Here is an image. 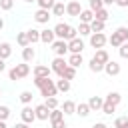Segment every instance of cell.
I'll return each mask as SVG.
<instances>
[{
  "instance_id": "obj_36",
  "label": "cell",
  "mask_w": 128,
  "mask_h": 128,
  "mask_svg": "<svg viewBox=\"0 0 128 128\" xmlns=\"http://www.w3.org/2000/svg\"><path fill=\"white\" fill-rule=\"evenodd\" d=\"M18 98H20L22 104H30V102H32V92H30V90H24V92H20Z\"/></svg>"
},
{
  "instance_id": "obj_6",
  "label": "cell",
  "mask_w": 128,
  "mask_h": 128,
  "mask_svg": "<svg viewBox=\"0 0 128 128\" xmlns=\"http://www.w3.org/2000/svg\"><path fill=\"white\" fill-rule=\"evenodd\" d=\"M66 66H68V60H64V56H56L54 60H52V72L54 74H58V76H62V72L66 70Z\"/></svg>"
},
{
  "instance_id": "obj_30",
  "label": "cell",
  "mask_w": 128,
  "mask_h": 128,
  "mask_svg": "<svg viewBox=\"0 0 128 128\" xmlns=\"http://www.w3.org/2000/svg\"><path fill=\"white\" fill-rule=\"evenodd\" d=\"M56 88H58V92H68L70 90V80H66V78L56 80Z\"/></svg>"
},
{
  "instance_id": "obj_45",
  "label": "cell",
  "mask_w": 128,
  "mask_h": 128,
  "mask_svg": "<svg viewBox=\"0 0 128 128\" xmlns=\"http://www.w3.org/2000/svg\"><path fill=\"white\" fill-rule=\"evenodd\" d=\"M52 128H66V122L64 120H56V122H50Z\"/></svg>"
},
{
  "instance_id": "obj_4",
  "label": "cell",
  "mask_w": 128,
  "mask_h": 128,
  "mask_svg": "<svg viewBox=\"0 0 128 128\" xmlns=\"http://www.w3.org/2000/svg\"><path fill=\"white\" fill-rule=\"evenodd\" d=\"M40 90V96H44V98H48V96H56L58 94V88H56V82L54 80H46L44 84H42V88H38Z\"/></svg>"
},
{
  "instance_id": "obj_21",
  "label": "cell",
  "mask_w": 128,
  "mask_h": 128,
  "mask_svg": "<svg viewBox=\"0 0 128 128\" xmlns=\"http://www.w3.org/2000/svg\"><path fill=\"white\" fill-rule=\"evenodd\" d=\"M92 110H90V106H88V102H80V104H76V114L78 116H82V118H86L88 114H90Z\"/></svg>"
},
{
  "instance_id": "obj_49",
  "label": "cell",
  "mask_w": 128,
  "mask_h": 128,
  "mask_svg": "<svg viewBox=\"0 0 128 128\" xmlns=\"http://www.w3.org/2000/svg\"><path fill=\"white\" fill-rule=\"evenodd\" d=\"M14 128H30V124H26V122H18Z\"/></svg>"
},
{
  "instance_id": "obj_27",
  "label": "cell",
  "mask_w": 128,
  "mask_h": 128,
  "mask_svg": "<svg viewBox=\"0 0 128 128\" xmlns=\"http://www.w3.org/2000/svg\"><path fill=\"white\" fill-rule=\"evenodd\" d=\"M82 62H84L82 54H70V56H68V64H70V66H74V68H78Z\"/></svg>"
},
{
  "instance_id": "obj_38",
  "label": "cell",
  "mask_w": 128,
  "mask_h": 128,
  "mask_svg": "<svg viewBox=\"0 0 128 128\" xmlns=\"http://www.w3.org/2000/svg\"><path fill=\"white\" fill-rule=\"evenodd\" d=\"M36 4H38V8H44V10H52V6H54L56 2H52V0H36Z\"/></svg>"
},
{
  "instance_id": "obj_18",
  "label": "cell",
  "mask_w": 128,
  "mask_h": 128,
  "mask_svg": "<svg viewBox=\"0 0 128 128\" xmlns=\"http://www.w3.org/2000/svg\"><path fill=\"white\" fill-rule=\"evenodd\" d=\"M108 42L112 44V48H120V46L124 44V40H122V36H120V34L116 32V30H114V32H112V34L108 36Z\"/></svg>"
},
{
  "instance_id": "obj_9",
  "label": "cell",
  "mask_w": 128,
  "mask_h": 128,
  "mask_svg": "<svg viewBox=\"0 0 128 128\" xmlns=\"http://www.w3.org/2000/svg\"><path fill=\"white\" fill-rule=\"evenodd\" d=\"M82 10H84V8L80 6V0H70V2L66 4V14H68V16H76V18H78Z\"/></svg>"
},
{
  "instance_id": "obj_3",
  "label": "cell",
  "mask_w": 128,
  "mask_h": 128,
  "mask_svg": "<svg viewBox=\"0 0 128 128\" xmlns=\"http://www.w3.org/2000/svg\"><path fill=\"white\" fill-rule=\"evenodd\" d=\"M106 42H108V36H106L104 32H92V34H90V46H92V48L100 50V48L106 46Z\"/></svg>"
},
{
  "instance_id": "obj_24",
  "label": "cell",
  "mask_w": 128,
  "mask_h": 128,
  "mask_svg": "<svg viewBox=\"0 0 128 128\" xmlns=\"http://www.w3.org/2000/svg\"><path fill=\"white\" fill-rule=\"evenodd\" d=\"M62 110H64V114H66V116H70V114H76V102H72V100H66V102L62 104Z\"/></svg>"
},
{
  "instance_id": "obj_50",
  "label": "cell",
  "mask_w": 128,
  "mask_h": 128,
  "mask_svg": "<svg viewBox=\"0 0 128 128\" xmlns=\"http://www.w3.org/2000/svg\"><path fill=\"white\" fill-rule=\"evenodd\" d=\"M104 2V6H110V4H116V0H102Z\"/></svg>"
},
{
  "instance_id": "obj_31",
  "label": "cell",
  "mask_w": 128,
  "mask_h": 128,
  "mask_svg": "<svg viewBox=\"0 0 128 128\" xmlns=\"http://www.w3.org/2000/svg\"><path fill=\"white\" fill-rule=\"evenodd\" d=\"M16 42H18L22 48H26V46L30 44V40H28V34H26V32H18V34H16Z\"/></svg>"
},
{
  "instance_id": "obj_7",
  "label": "cell",
  "mask_w": 128,
  "mask_h": 128,
  "mask_svg": "<svg viewBox=\"0 0 128 128\" xmlns=\"http://www.w3.org/2000/svg\"><path fill=\"white\" fill-rule=\"evenodd\" d=\"M20 118H22V122L32 124V122L36 120V112H34V108H32L30 104H24V108L20 110Z\"/></svg>"
},
{
  "instance_id": "obj_8",
  "label": "cell",
  "mask_w": 128,
  "mask_h": 128,
  "mask_svg": "<svg viewBox=\"0 0 128 128\" xmlns=\"http://www.w3.org/2000/svg\"><path fill=\"white\" fill-rule=\"evenodd\" d=\"M82 50H84V42H82V38H72V40H68V52L70 54H82Z\"/></svg>"
},
{
  "instance_id": "obj_28",
  "label": "cell",
  "mask_w": 128,
  "mask_h": 128,
  "mask_svg": "<svg viewBox=\"0 0 128 128\" xmlns=\"http://www.w3.org/2000/svg\"><path fill=\"white\" fill-rule=\"evenodd\" d=\"M88 68L92 70V72H104V64H100L98 60H94V58H90V62H88Z\"/></svg>"
},
{
  "instance_id": "obj_19",
  "label": "cell",
  "mask_w": 128,
  "mask_h": 128,
  "mask_svg": "<svg viewBox=\"0 0 128 128\" xmlns=\"http://www.w3.org/2000/svg\"><path fill=\"white\" fill-rule=\"evenodd\" d=\"M12 56V46H10V42H2L0 44V58L2 60H8Z\"/></svg>"
},
{
  "instance_id": "obj_34",
  "label": "cell",
  "mask_w": 128,
  "mask_h": 128,
  "mask_svg": "<svg viewBox=\"0 0 128 128\" xmlns=\"http://www.w3.org/2000/svg\"><path fill=\"white\" fill-rule=\"evenodd\" d=\"M78 34H80V36H90V34H92V28H90V24H86V22H80V26H78Z\"/></svg>"
},
{
  "instance_id": "obj_11",
  "label": "cell",
  "mask_w": 128,
  "mask_h": 128,
  "mask_svg": "<svg viewBox=\"0 0 128 128\" xmlns=\"http://www.w3.org/2000/svg\"><path fill=\"white\" fill-rule=\"evenodd\" d=\"M120 70H122V68H120V64H118V62H114V60H108V62L104 64V72H106L108 76H118V74H120Z\"/></svg>"
},
{
  "instance_id": "obj_2",
  "label": "cell",
  "mask_w": 128,
  "mask_h": 128,
  "mask_svg": "<svg viewBox=\"0 0 128 128\" xmlns=\"http://www.w3.org/2000/svg\"><path fill=\"white\" fill-rule=\"evenodd\" d=\"M28 74H30V64H28V62L16 64L14 68H10V70H8V78H10V80H14V82H16V80L26 78Z\"/></svg>"
},
{
  "instance_id": "obj_17",
  "label": "cell",
  "mask_w": 128,
  "mask_h": 128,
  "mask_svg": "<svg viewBox=\"0 0 128 128\" xmlns=\"http://www.w3.org/2000/svg\"><path fill=\"white\" fill-rule=\"evenodd\" d=\"M36 58V50L32 48V44H28L26 48H22V60L24 62H32Z\"/></svg>"
},
{
  "instance_id": "obj_32",
  "label": "cell",
  "mask_w": 128,
  "mask_h": 128,
  "mask_svg": "<svg viewBox=\"0 0 128 128\" xmlns=\"http://www.w3.org/2000/svg\"><path fill=\"white\" fill-rule=\"evenodd\" d=\"M94 18H96V20L106 22V20L110 18V14H108V10H106V8H100V10H96V12H94Z\"/></svg>"
},
{
  "instance_id": "obj_55",
  "label": "cell",
  "mask_w": 128,
  "mask_h": 128,
  "mask_svg": "<svg viewBox=\"0 0 128 128\" xmlns=\"http://www.w3.org/2000/svg\"><path fill=\"white\" fill-rule=\"evenodd\" d=\"M52 2H56V0H52Z\"/></svg>"
},
{
  "instance_id": "obj_14",
  "label": "cell",
  "mask_w": 128,
  "mask_h": 128,
  "mask_svg": "<svg viewBox=\"0 0 128 128\" xmlns=\"http://www.w3.org/2000/svg\"><path fill=\"white\" fill-rule=\"evenodd\" d=\"M56 40V34H54V28L50 30V28H46V30H40V42H44V44H52Z\"/></svg>"
},
{
  "instance_id": "obj_52",
  "label": "cell",
  "mask_w": 128,
  "mask_h": 128,
  "mask_svg": "<svg viewBox=\"0 0 128 128\" xmlns=\"http://www.w3.org/2000/svg\"><path fill=\"white\" fill-rule=\"evenodd\" d=\"M4 28V20H2V16H0V30Z\"/></svg>"
},
{
  "instance_id": "obj_48",
  "label": "cell",
  "mask_w": 128,
  "mask_h": 128,
  "mask_svg": "<svg viewBox=\"0 0 128 128\" xmlns=\"http://www.w3.org/2000/svg\"><path fill=\"white\" fill-rule=\"evenodd\" d=\"M4 70H6V60H2V58H0V74H2Z\"/></svg>"
},
{
  "instance_id": "obj_25",
  "label": "cell",
  "mask_w": 128,
  "mask_h": 128,
  "mask_svg": "<svg viewBox=\"0 0 128 128\" xmlns=\"http://www.w3.org/2000/svg\"><path fill=\"white\" fill-rule=\"evenodd\" d=\"M64 116H66V114H64L62 108H54V110H50V118H48V120H50V122H56V120H64Z\"/></svg>"
},
{
  "instance_id": "obj_51",
  "label": "cell",
  "mask_w": 128,
  "mask_h": 128,
  "mask_svg": "<svg viewBox=\"0 0 128 128\" xmlns=\"http://www.w3.org/2000/svg\"><path fill=\"white\" fill-rule=\"evenodd\" d=\"M0 128H8L6 126V120H0Z\"/></svg>"
},
{
  "instance_id": "obj_41",
  "label": "cell",
  "mask_w": 128,
  "mask_h": 128,
  "mask_svg": "<svg viewBox=\"0 0 128 128\" xmlns=\"http://www.w3.org/2000/svg\"><path fill=\"white\" fill-rule=\"evenodd\" d=\"M116 32L122 36V40H124V42H128V28H126V26H118V28H116Z\"/></svg>"
},
{
  "instance_id": "obj_10",
  "label": "cell",
  "mask_w": 128,
  "mask_h": 128,
  "mask_svg": "<svg viewBox=\"0 0 128 128\" xmlns=\"http://www.w3.org/2000/svg\"><path fill=\"white\" fill-rule=\"evenodd\" d=\"M52 18V14H50V10H44V8H38L36 12H34V22H38V24H48V20Z\"/></svg>"
},
{
  "instance_id": "obj_44",
  "label": "cell",
  "mask_w": 128,
  "mask_h": 128,
  "mask_svg": "<svg viewBox=\"0 0 128 128\" xmlns=\"http://www.w3.org/2000/svg\"><path fill=\"white\" fill-rule=\"evenodd\" d=\"M118 52H120V56H122L124 60H128V42H124V44L118 48Z\"/></svg>"
},
{
  "instance_id": "obj_43",
  "label": "cell",
  "mask_w": 128,
  "mask_h": 128,
  "mask_svg": "<svg viewBox=\"0 0 128 128\" xmlns=\"http://www.w3.org/2000/svg\"><path fill=\"white\" fill-rule=\"evenodd\" d=\"M10 118V108L8 106H0V120H8Z\"/></svg>"
},
{
  "instance_id": "obj_54",
  "label": "cell",
  "mask_w": 128,
  "mask_h": 128,
  "mask_svg": "<svg viewBox=\"0 0 128 128\" xmlns=\"http://www.w3.org/2000/svg\"><path fill=\"white\" fill-rule=\"evenodd\" d=\"M0 94H2V88H0Z\"/></svg>"
},
{
  "instance_id": "obj_16",
  "label": "cell",
  "mask_w": 128,
  "mask_h": 128,
  "mask_svg": "<svg viewBox=\"0 0 128 128\" xmlns=\"http://www.w3.org/2000/svg\"><path fill=\"white\" fill-rule=\"evenodd\" d=\"M68 28H70V24H66V22H58V24L54 26V34H56V38L64 40V38H66V32H68Z\"/></svg>"
},
{
  "instance_id": "obj_33",
  "label": "cell",
  "mask_w": 128,
  "mask_h": 128,
  "mask_svg": "<svg viewBox=\"0 0 128 128\" xmlns=\"http://www.w3.org/2000/svg\"><path fill=\"white\" fill-rule=\"evenodd\" d=\"M104 24H106V22H102V20H96V18H94V20L90 22V28H92V32H104Z\"/></svg>"
},
{
  "instance_id": "obj_40",
  "label": "cell",
  "mask_w": 128,
  "mask_h": 128,
  "mask_svg": "<svg viewBox=\"0 0 128 128\" xmlns=\"http://www.w3.org/2000/svg\"><path fill=\"white\" fill-rule=\"evenodd\" d=\"M0 8L6 10V12L12 10V8H14V0H0Z\"/></svg>"
},
{
  "instance_id": "obj_53",
  "label": "cell",
  "mask_w": 128,
  "mask_h": 128,
  "mask_svg": "<svg viewBox=\"0 0 128 128\" xmlns=\"http://www.w3.org/2000/svg\"><path fill=\"white\" fill-rule=\"evenodd\" d=\"M24 2H28V4H30V2H36V0H24Z\"/></svg>"
},
{
  "instance_id": "obj_29",
  "label": "cell",
  "mask_w": 128,
  "mask_h": 128,
  "mask_svg": "<svg viewBox=\"0 0 128 128\" xmlns=\"http://www.w3.org/2000/svg\"><path fill=\"white\" fill-rule=\"evenodd\" d=\"M60 78H66V80H74V78H76V68L68 64V66H66V70L62 72V76H60Z\"/></svg>"
},
{
  "instance_id": "obj_37",
  "label": "cell",
  "mask_w": 128,
  "mask_h": 128,
  "mask_svg": "<svg viewBox=\"0 0 128 128\" xmlns=\"http://www.w3.org/2000/svg\"><path fill=\"white\" fill-rule=\"evenodd\" d=\"M44 104H46L50 110H54V108H58V98H56V96H48V98L44 100Z\"/></svg>"
},
{
  "instance_id": "obj_23",
  "label": "cell",
  "mask_w": 128,
  "mask_h": 128,
  "mask_svg": "<svg viewBox=\"0 0 128 128\" xmlns=\"http://www.w3.org/2000/svg\"><path fill=\"white\" fill-rule=\"evenodd\" d=\"M92 58H94V60H98L100 64H106V62L110 60V56H108V52H106L104 48H100V50H96V54H94Z\"/></svg>"
},
{
  "instance_id": "obj_15",
  "label": "cell",
  "mask_w": 128,
  "mask_h": 128,
  "mask_svg": "<svg viewBox=\"0 0 128 128\" xmlns=\"http://www.w3.org/2000/svg\"><path fill=\"white\" fill-rule=\"evenodd\" d=\"M88 106H90L92 112H98V110H102V106H104V98H102V96H90Z\"/></svg>"
},
{
  "instance_id": "obj_13",
  "label": "cell",
  "mask_w": 128,
  "mask_h": 128,
  "mask_svg": "<svg viewBox=\"0 0 128 128\" xmlns=\"http://www.w3.org/2000/svg\"><path fill=\"white\" fill-rule=\"evenodd\" d=\"M34 112H36V120H48L50 118V108L46 104H38L34 108Z\"/></svg>"
},
{
  "instance_id": "obj_47",
  "label": "cell",
  "mask_w": 128,
  "mask_h": 128,
  "mask_svg": "<svg viewBox=\"0 0 128 128\" xmlns=\"http://www.w3.org/2000/svg\"><path fill=\"white\" fill-rule=\"evenodd\" d=\"M92 128H108V124H104V122H96V124H92Z\"/></svg>"
},
{
  "instance_id": "obj_26",
  "label": "cell",
  "mask_w": 128,
  "mask_h": 128,
  "mask_svg": "<svg viewBox=\"0 0 128 128\" xmlns=\"http://www.w3.org/2000/svg\"><path fill=\"white\" fill-rule=\"evenodd\" d=\"M26 34H28V40H30V44H36V42H40V30H36V28H30V30H26Z\"/></svg>"
},
{
  "instance_id": "obj_5",
  "label": "cell",
  "mask_w": 128,
  "mask_h": 128,
  "mask_svg": "<svg viewBox=\"0 0 128 128\" xmlns=\"http://www.w3.org/2000/svg\"><path fill=\"white\" fill-rule=\"evenodd\" d=\"M50 46H52V52H54L56 56H66V52H68V42H66V40L56 38Z\"/></svg>"
},
{
  "instance_id": "obj_35",
  "label": "cell",
  "mask_w": 128,
  "mask_h": 128,
  "mask_svg": "<svg viewBox=\"0 0 128 128\" xmlns=\"http://www.w3.org/2000/svg\"><path fill=\"white\" fill-rule=\"evenodd\" d=\"M114 128H128V116H118L114 120Z\"/></svg>"
},
{
  "instance_id": "obj_46",
  "label": "cell",
  "mask_w": 128,
  "mask_h": 128,
  "mask_svg": "<svg viewBox=\"0 0 128 128\" xmlns=\"http://www.w3.org/2000/svg\"><path fill=\"white\" fill-rule=\"evenodd\" d=\"M116 6H120V8H128V0H116Z\"/></svg>"
},
{
  "instance_id": "obj_12",
  "label": "cell",
  "mask_w": 128,
  "mask_h": 128,
  "mask_svg": "<svg viewBox=\"0 0 128 128\" xmlns=\"http://www.w3.org/2000/svg\"><path fill=\"white\" fill-rule=\"evenodd\" d=\"M50 74H52V68H48L44 64L34 66V78H50Z\"/></svg>"
},
{
  "instance_id": "obj_22",
  "label": "cell",
  "mask_w": 128,
  "mask_h": 128,
  "mask_svg": "<svg viewBox=\"0 0 128 128\" xmlns=\"http://www.w3.org/2000/svg\"><path fill=\"white\" fill-rule=\"evenodd\" d=\"M80 22H86V24H90L92 20H94V10H90V8H86V10H82L80 12Z\"/></svg>"
},
{
  "instance_id": "obj_20",
  "label": "cell",
  "mask_w": 128,
  "mask_h": 128,
  "mask_svg": "<svg viewBox=\"0 0 128 128\" xmlns=\"http://www.w3.org/2000/svg\"><path fill=\"white\" fill-rule=\"evenodd\" d=\"M52 16H64V12H66V4L64 2H60V0H56V4L52 6Z\"/></svg>"
},
{
  "instance_id": "obj_39",
  "label": "cell",
  "mask_w": 128,
  "mask_h": 128,
  "mask_svg": "<svg viewBox=\"0 0 128 128\" xmlns=\"http://www.w3.org/2000/svg\"><path fill=\"white\" fill-rule=\"evenodd\" d=\"M76 36H78V28L70 26V28H68V32H66V38H64V40L68 42V40H72V38H76Z\"/></svg>"
},
{
  "instance_id": "obj_1",
  "label": "cell",
  "mask_w": 128,
  "mask_h": 128,
  "mask_svg": "<svg viewBox=\"0 0 128 128\" xmlns=\"http://www.w3.org/2000/svg\"><path fill=\"white\" fill-rule=\"evenodd\" d=\"M120 102H122V94H120V92H108V94H106V98H104L102 112H104V114H108V116H110V114H114Z\"/></svg>"
},
{
  "instance_id": "obj_42",
  "label": "cell",
  "mask_w": 128,
  "mask_h": 128,
  "mask_svg": "<svg viewBox=\"0 0 128 128\" xmlns=\"http://www.w3.org/2000/svg\"><path fill=\"white\" fill-rule=\"evenodd\" d=\"M100 8H104V2L102 0H90V10H100Z\"/></svg>"
}]
</instances>
